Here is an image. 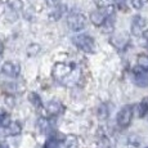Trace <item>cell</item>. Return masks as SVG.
<instances>
[{"mask_svg":"<svg viewBox=\"0 0 148 148\" xmlns=\"http://www.w3.org/2000/svg\"><path fill=\"white\" fill-rule=\"evenodd\" d=\"M38 126L40 129L41 133H49L52 130V124H50V120L49 119H45V117H41L38 120Z\"/></svg>","mask_w":148,"mask_h":148,"instance_id":"10","label":"cell"},{"mask_svg":"<svg viewBox=\"0 0 148 148\" xmlns=\"http://www.w3.org/2000/svg\"><path fill=\"white\" fill-rule=\"evenodd\" d=\"M22 127H21V124L17 121H13L5 127V134L7 135H18L21 133Z\"/></svg>","mask_w":148,"mask_h":148,"instance_id":"9","label":"cell"},{"mask_svg":"<svg viewBox=\"0 0 148 148\" xmlns=\"http://www.w3.org/2000/svg\"><path fill=\"white\" fill-rule=\"evenodd\" d=\"M1 71L8 77H18L19 75V64L14 62H5L1 67Z\"/></svg>","mask_w":148,"mask_h":148,"instance_id":"6","label":"cell"},{"mask_svg":"<svg viewBox=\"0 0 148 148\" xmlns=\"http://www.w3.org/2000/svg\"><path fill=\"white\" fill-rule=\"evenodd\" d=\"M0 148H9V146H8V143H5V142H1V143H0Z\"/></svg>","mask_w":148,"mask_h":148,"instance_id":"19","label":"cell"},{"mask_svg":"<svg viewBox=\"0 0 148 148\" xmlns=\"http://www.w3.org/2000/svg\"><path fill=\"white\" fill-rule=\"evenodd\" d=\"M62 110H63V107L58 101H52L48 104V112L50 115H59L62 112Z\"/></svg>","mask_w":148,"mask_h":148,"instance_id":"11","label":"cell"},{"mask_svg":"<svg viewBox=\"0 0 148 148\" xmlns=\"http://www.w3.org/2000/svg\"><path fill=\"white\" fill-rule=\"evenodd\" d=\"M28 99H30V102L35 107H41L42 106L41 98L39 97V94H36V93H30V94H28Z\"/></svg>","mask_w":148,"mask_h":148,"instance_id":"14","label":"cell"},{"mask_svg":"<svg viewBox=\"0 0 148 148\" xmlns=\"http://www.w3.org/2000/svg\"><path fill=\"white\" fill-rule=\"evenodd\" d=\"M86 18L81 13H71L67 18V25L72 31H81L86 27Z\"/></svg>","mask_w":148,"mask_h":148,"instance_id":"2","label":"cell"},{"mask_svg":"<svg viewBox=\"0 0 148 148\" xmlns=\"http://www.w3.org/2000/svg\"><path fill=\"white\" fill-rule=\"evenodd\" d=\"M72 42L84 53H94V50H95L94 39L89 35H76V36H73Z\"/></svg>","mask_w":148,"mask_h":148,"instance_id":"1","label":"cell"},{"mask_svg":"<svg viewBox=\"0 0 148 148\" xmlns=\"http://www.w3.org/2000/svg\"><path fill=\"white\" fill-rule=\"evenodd\" d=\"M139 117H144L148 113V97L142 99V102L139 103Z\"/></svg>","mask_w":148,"mask_h":148,"instance_id":"12","label":"cell"},{"mask_svg":"<svg viewBox=\"0 0 148 148\" xmlns=\"http://www.w3.org/2000/svg\"><path fill=\"white\" fill-rule=\"evenodd\" d=\"M62 147V142H59L57 138H49L47 142H45L44 148H61Z\"/></svg>","mask_w":148,"mask_h":148,"instance_id":"13","label":"cell"},{"mask_svg":"<svg viewBox=\"0 0 148 148\" xmlns=\"http://www.w3.org/2000/svg\"><path fill=\"white\" fill-rule=\"evenodd\" d=\"M138 66L142 70H148V56L146 54H140L138 57Z\"/></svg>","mask_w":148,"mask_h":148,"instance_id":"15","label":"cell"},{"mask_svg":"<svg viewBox=\"0 0 148 148\" xmlns=\"http://www.w3.org/2000/svg\"><path fill=\"white\" fill-rule=\"evenodd\" d=\"M134 82L139 88L148 86V70H135L134 71Z\"/></svg>","mask_w":148,"mask_h":148,"instance_id":"7","label":"cell"},{"mask_svg":"<svg viewBox=\"0 0 148 148\" xmlns=\"http://www.w3.org/2000/svg\"><path fill=\"white\" fill-rule=\"evenodd\" d=\"M147 148H148V147H147Z\"/></svg>","mask_w":148,"mask_h":148,"instance_id":"22","label":"cell"},{"mask_svg":"<svg viewBox=\"0 0 148 148\" xmlns=\"http://www.w3.org/2000/svg\"><path fill=\"white\" fill-rule=\"evenodd\" d=\"M148 1V0H133V5H134V8H136V9H140L142 7H143L144 4Z\"/></svg>","mask_w":148,"mask_h":148,"instance_id":"18","label":"cell"},{"mask_svg":"<svg viewBox=\"0 0 148 148\" xmlns=\"http://www.w3.org/2000/svg\"><path fill=\"white\" fill-rule=\"evenodd\" d=\"M106 14L101 10H95L90 14V21L95 25V26H103L104 22H106Z\"/></svg>","mask_w":148,"mask_h":148,"instance_id":"8","label":"cell"},{"mask_svg":"<svg viewBox=\"0 0 148 148\" xmlns=\"http://www.w3.org/2000/svg\"><path fill=\"white\" fill-rule=\"evenodd\" d=\"M9 124H10V121H9V115H8L5 111L0 110V125H1V126H4V127H7Z\"/></svg>","mask_w":148,"mask_h":148,"instance_id":"16","label":"cell"},{"mask_svg":"<svg viewBox=\"0 0 148 148\" xmlns=\"http://www.w3.org/2000/svg\"><path fill=\"white\" fill-rule=\"evenodd\" d=\"M39 52H40V45H39V44L28 45V48H27V54H28V56H36Z\"/></svg>","mask_w":148,"mask_h":148,"instance_id":"17","label":"cell"},{"mask_svg":"<svg viewBox=\"0 0 148 148\" xmlns=\"http://www.w3.org/2000/svg\"><path fill=\"white\" fill-rule=\"evenodd\" d=\"M73 64H68V63H63V62H61V63H57L56 66L53 67V77L56 79L57 81L62 80V79L67 77L68 75H70L71 72L73 71Z\"/></svg>","mask_w":148,"mask_h":148,"instance_id":"4","label":"cell"},{"mask_svg":"<svg viewBox=\"0 0 148 148\" xmlns=\"http://www.w3.org/2000/svg\"><path fill=\"white\" fill-rule=\"evenodd\" d=\"M48 1H49V3H52V4H56V3H58L59 0H48Z\"/></svg>","mask_w":148,"mask_h":148,"instance_id":"20","label":"cell"},{"mask_svg":"<svg viewBox=\"0 0 148 148\" xmlns=\"http://www.w3.org/2000/svg\"><path fill=\"white\" fill-rule=\"evenodd\" d=\"M146 26H147L146 19L140 16H135L132 21V32H133V35H135V36L143 35L144 30H146Z\"/></svg>","mask_w":148,"mask_h":148,"instance_id":"5","label":"cell"},{"mask_svg":"<svg viewBox=\"0 0 148 148\" xmlns=\"http://www.w3.org/2000/svg\"><path fill=\"white\" fill-rule=\"evenodd\" d=\"M1 54H3V45L0 44V58H1Z\"/></svg>","mask_w":148,"mask_h":148,"instance_id":"21","label":"cell"},{"mask_svg":"<svg viewBox=\"0 0 148 148\" xmlns=\"http://www.w3.org/2000/svg\"><path fill=\"white\" fill-rule=\"evenodd\" d=\"M133 119V106L127 104V106H124L120 110V112L117 113V125L120 127H127L132 122Z\"/></svg>","mask_w":148,"mask_h":148,"instance_id":"3","label":"cell"}]
</instances>
